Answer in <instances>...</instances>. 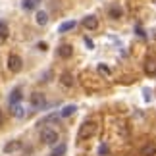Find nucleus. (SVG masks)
Listing matches in <instances>:
<instances>
[{"label": "nucleus", "instance_id": "f257e3e1", "mask_svg": "<svg viewBox=\"0 0 156 156\" xmlns=\"http://www.w3.org/2000/svg\"><path fill=\"white\" fill-rule=\"evenodd\" d=\"M41 139H43V143H46V145H56L58 139H60V135H58L56 129L44 127L43 131H41Z\"/></svg>", "mask_w": 156, "mask_h": 156}, {"label": "nucleus", "instance_id": "f03ea898", "mask_svg": "<svg viewBox=\"0 0 156 156\" xmlns=\"http://www.w3.org/2000/svg\"><path fill=\"white\" fill-rule=\"evenodd\" d=\"M21 58L17 56V54H10L8 56V68H10V71H14V73H17V71L21 69Z\"/></svg>", "mask_w": 156, "mask_h": 156}, {"label": "nucleus", "instance_id": "7ed1b4c3", "mask_svg": "<svg viewBox=\"0 0 156 156\" xmlns=\"http://www.w3.org/2000/svg\"><path fill=\"white\" fill-rule=\"evenodd\" d=\"M20 148H21V141H10V143H6V145H4V152L6 154H12V152L20 151Z\"/></svg>", "mask_w": 156, "mask_h": 156}, {"label": "nucleus", "instance_id": "20e7f679", "mask_svg": "<svg viewBox=\"0 0 156 156\" xmlns=\"http://www.w3.org/2000/svg\"><path fill=\"white\" fill-rule=\"evenodd\" d=\"M21 98H23L21 89H14V91L10 93V106H12V104H20V102H21Z\"/></svg>", "mask_w": 156, "mask_h": 156}, {"label": "nucleus", "instance_id": "39448f33", "mask_svg": "<svg viewBox=\"0 0 156 156\" xmlns=\"http://www.w3.org/2000/svg\"><path fill=\"white\" fill-rule=\"evenodd\" d=\"M31 104L35 108H41V106H44V97L41 93H33V97H31Z\"/></svg>", "mask_w": 156, "mask_h": 156}, {"label": "nucleus", "instance_id": "423d86ee", "mask_svg": "<svg viewBox=\"0 0 156 156\" xmlns=\"http://www.w3.org/2000/svg\"><path fill=\"white\" fill-rule=\"evenodd\" d=\"M83 25H85L87 29H97L98 20H97L94 16H89V17H85V20H83Z\"/></svg>", "mask_w": 156, "mask_h": 156}, {"label": "nucleus", "instance_id": "0eeeda50", "mask_svg": "<svg viewBox=\"0 0 156 156\" xmlns=\"http://www.w3.org/2000/svg\"><path fill=\"white\" fill-rule=\"evenodd\" d=\"M75 110H77V106H75V104H68V106H64V108H62L60 116H62V118H68V116H71V114H73Z\"/></svg>", "mask_w": 156, "mask_h": 156}, {"label": "nucleus", "instance_id": "6e6552de", "mask_svg": "<svg viewBox=\"0 0 156 156\" xmlns=\"http://www.w3.org/2000/svg\"><path fill=\"white\" fill-rule=\"evenodd\" d=\"M143 156H156V145H147V147H143V151H141Z\"/></svg>", "mask_w": 156, "mask_h": 156}, {"label": "nucleus", "instance_id": "1a4fd4ad", "mask_svg": "<svg viewBox=\"0 0 156 156\" xmlns=\"http://www.w3.org/2000/svg\"><path fill=\"white\" fill-rule=\"evenodd\" d=\"M35 17H37V23H39V25H46V23H48V14L43 12V10L37 12V16H35Z\"/></svg>", "mask_w": 156, "mask_h": 156}, {"label": "nucleus", "instance_id": "9d476101", "mask_svg": "<svg viewBox=\"0 0 156 156\" xmlns=\"http://www.w3.org/2000/svg\"><path fill=\"white\" fill-rule=\"evenodd\" d=\"M77 25V21H73V20H71V21H64L62 23V25H60V29H58V31L60 33H66V31H71V29H73Z\"/></svg>", "mask_w": 156, "mask_h": 156}, {"label": "nucleus", "instance_id": "9b49d317", "mask_svg": "<svg viewBox=\"0 0 156 156\" xmlns=\"http://www.w3.org/2000/svg\"><path fill=\"white\" fill-rule=\"evenodd\" d=\"M12 114H14L16 118H23L25 116V110H23L21 104H12Z\"/></svg>", "mask_w": 156, "mask_h": 156}, {"label": "nucleus", "instance_id": "f8f14e48", "mask_svg": "<svg viewBox=\"0 0 156 156\" xmlns=\"http://www.w3.org/2000/svg\"><path fill=\"white\" fill-rule=\"evenodd\" d=\"M66 148H68V147H66L64 143H60L58 147H54V151L50 152V156H64L66 154Z\"/></svg>", "mask_w": 156, "mask_h": 156}, {"label": "nucleus", "instance_id": "ddd939ff", "mask_svg": "<svg viewBox=\"0 0 156 156\" xmlns=\"http://www.w3.org/2000/svg\"><path fill=\"white\" fill-rule=\"evenodd\" d=\"M58 54L62 58H68V56H71V46H68V44H62L60 46V50H58Z\"/></svg>", "mask_w": 156, "mask_h": 156}, {"label": "nucleus", "instance_id": "4468645a", "mask_svg": "<svg viewBox=\"0 0 156 156\" xmlns=\"http://www.w3.org/2000/svg\"><path fill=\"white\" fill-rule=\"evenodd\" d=\"M6 35H8V29H6V23L0 21V41L6 39Z\"/></svg>", "mask_w": 156, "mask_h": 156}, {"label": "nucleus", "instance_id": "2eb2a0df", "mask_svg": "<svg viewBox=\"0 0 156 156\" xmlns=\"http://www.w3.org/2000/svg\"><path fill=\"white\" fill-rule=\"evenodd\" d=\"M23 8H25V10H33L35 2H33V0H23Z\"/></svg>", "mask_w": 156, "mask_h": 156}, {"label": "nucleus", "instance_id": "dca6fc26", "mask_svg": "<svg viewBox=\"0 0 156 156\" xmlns=\"http://www.w3.org/2000/svg\"><path fill=\"white\" fill-rule=\"evenodd\" d=\"M98 154H100V156H106V154H108V147H106V145H102V147L98 148Z\"/></svg>", "mask_w": 156, "mask_h": 156}, {"label": "nucleus", "instance_id": "f3484780", "mask_svg": "<svg viewBox=\"0 0 156 156\" xmlns=\"http://www.w3.org/2000/svg\"><path fill=\"white\" fill-rule=\"evenodd\" d=\"M64 83H66V85H71V79H69L68 73H64Z\"/></svg>", "mask_w": 156, "mask_h": 156}, {"label": "nucleus", "instance_id": "a211bd4d", "mask_svg": "<svg viewBox=\"0 0 156 156\" xmlns=\"http://www.w3.org/2000/svg\"><path fill=\"white\" fill-rule=\"evenodd\" d=\"M98 69H100V71H104V73H110V69H108L106 66H98Z\"/></svg>", "mask_w": 156, "mask_h": 156}, {"label": "nucleus", "instance_id": "6ab92c4d", "mask_svg": "<svg viewBox=\"0 0 156 156\" xmlns=\"http://www.w3.org/2000/svg\"><path fill=\"white\" fill-rule=\"evenodd\" d=\"M85 44L89 46V48H93V41H91V39H87V37H85Z\"/></svg>", "mask_w": 156, "mask_h": 156}, {"label": "nucleus", "instance_id": "aec40b11", "mask_svg": "<svg viewBox=\"0 0 156 156\" xmlns=\"http://www.w3.org/2000/svg\"><path fill=\"white\" fill-rule=\"evenodd\" d=\"M37 46H39V48H41V50H46V44H44V43H39Z\"/></svg>", "mask_w": 156, "mask_h": 156}, {"label": "nucleus", "instance_id": "412c9836", "mask_svg": "<svg viewBox=\"0 0 156 156\" xmlns=\"http://www.w3.org/2000/svg\"><path fill=\"white\" fill-rule=\"evenodd\" d=\"M2 123H4V114L0 112V125H2Z\"/></svg>", "mask_w": 156, "mask_h": 156}]
</instances>
